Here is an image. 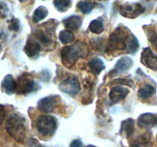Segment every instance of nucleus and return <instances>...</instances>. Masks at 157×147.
Here are the masks:
<instances>
[{
  "instance_id": "1a4fd4ad",
  "label": "nucleus",
  "mask_w": 157,
  "mask_h": 147,
  "mask_svg": "<svg viewBox=\"0 0 157 147\" xmlns=\"http://www.w3.org/2000/svg\"><path fill=\"white\" fill-rule=\"evenodd\" d=\"M157 123V116L153 113H147L140 115L137 119V124L140 128L150 129Z\"/></svg>"
},
{
  "instance_id": "c85d7f7f",
  "label": "nucleus",
  "mask_w": 157,
  "mask_h": 147,
  "mask_svg": "<svg viewBox=\"0 0 157 147\" xmlns=\"http://www.w3.org/2000/svg\"><path fill=\"white\" fill-rule=\"evenodd\" d=\"M5 116H6V112H5V108L2 104H0V125L4 121Z\"/></svg>"
},
{
  "instance_id": "39448f33",
  "label": "nucleus",
  "mask_w": 157,
  "mask_h": 147,
  "mask_svg": "<svg viewBox=\"0 0 157 147\" xmlns=\"http://www.w3.org/2000/svg\"><path fill=\"white\" fill-rule=\"evenodd\" d=\"M145 11L144 6L140 3H127L121 6V14L128 18H135Z\"/></svg>"
},
{
  "instance_id": "6e6552de",
  "label": "nucleus",
  "mask_w": 157,
  "mask_h": 147,
  "mask_svg": "<svg viewBox=\"0 0 157 147\" xmlns=\"http://www.w3.org/2000/svg\"><path fill=\"white\" fill-rule=\"evenodd\" d=\"M130 90L127 87L122 86H115L110 90L109 97L113 103H118L124 100L127 96Z\"/></svg>"
},
{
  "instance_id": "5701e85b",
  "label": "nucleus",
  "mask_w": 157,
  "mask_h": 147,
  "mask_svg": "<svg viewBox=\"0 0 157 147\" xmlns=\"http://www.w3.org/2000/svg\"><path fill=\"white\" fill-rule=\"evenodd\" d=\"M54 5L59 12H65L71 7V0H54Z\"/></svg>"
},
{
  "instance_id": "4be33fe9",
  "label": "nucleus",
  "mask_w": 157,
  "mask_h": 147,
  "mask_svg": "<svg viewBox=\"0 0 157 147\" xmlns=\"http://www.w3.org/2000/svg\"><path fill=\"white\" fill-rule=\"evenodd\" d=\"M59 39L63 44H68L75 40V35L71 31H62L59 34Z\"/></svg>"
},
{
  "instance_id": "4468645a",
  "label": "nucleus",
  "mask_w": 157,
  "mask_h": 147,
  "mask_svg": "<svg viewBox=\"0 0 157 147\" xmlns=\"http://www.w3.org/2000/svg\"><path fill=\"white\" fill-rule=\"evenodd\" d=\"M17 84L12 75L8 74L2 81V88L7 94H12L16 90Z\"/></svg>"
},
{
  "instance_id": "2eb2a0df",
  "label": "nucleus",
  "mask_w": 157,
  "mask_h": 147,
  "mask_svg": "<svg viewBox=\"0 0 157 147\" xmlns=\"http://www.w3.org/2000/svg\"><path fill=\"white\" fill-rule=\"evenodd\" d=\"M64 26L67 28L71 29V30H78L81 27L82 24V20L81 17L78 15H73V16L68 17L67 18L63 21Z\"/></svg>"
},
{
  "instance_id": "72a5a7b5",
  "label": "nucleus",
  "mask_w": 157,
  "mask_h": 147,
  "mask_svg": "<svg viewBox=\"0 0 157 147\" xmlns=\"http://www.w3.org/2000/svg\"><path fill=\"white\" fill-rule=\"evenodd\" d=\"M156 138H157V136H156Z\"/></svg>"
},
{
  "instance_id": "9d476101",
  "label": "nucleus",
  "mask_w": 157,
  "mask_h": 147,
  "mask_svg": "<svg viewBox=\"0 0 157 147\" xmlns=\"http://www.w3.org/2000/svg\"><path fill=\"white\" fill-rule=\"evenodd\" d=\"M109 46L112 50H124L127 47L124 38L121 36V35L117 32H114L112 34L109 39Z\"/></svg>"
},
{
  "instance_id": "393cba45",
  "label": "nucleus",
  "mask_w": 157,
  "mask_h": 147,
  "mask_svg": "<svg viewBox=\"0 0 157 147\" xmlns=\"http://www.w3.org/2000/svg\"><path fill=\"white\" fill-rule=\"evenodd\" d=\"M36 35L37 37H38V39H39L43 44H49L51 42H52V41H51V39L49 38V37L47 35H45L44 32H41V31H39V32H37Z\"/></svg>"
},
{
  "instance_id": "f8f14e48",
  "label": "nucleus",
  "mask_w": 157,
  "mask_h": 147,
  "mask_svg": "<svg viewBox=\"0 0 157 147\" xmlns=\"http://www.w3.org/2000/svg\"><path fill=\"white\" fill-rule=\"evenodd\" d=\"M133 64V61L129 57H122L121 59L117 61V62L115 64L114 69L112 70L110 73H114V74H117L121 73V72H124L126 70L130 68V67Z\"/></svg>"
},
{
  "instance_id": "0eeeda50",
  "label": "nucleus",
  "mask_w": 157,
  "mask_h": 147,
  "mask_svg": "<svg viewBox=\"0 0 157 147\" xmlns=\"http://www.w3.org/2000/svg\"><path fill=\"white\" fill-rule=\"evenodd\" d=\"M141 62L151 70H157V55L149 47L144 48L141 55Z\"/></svg>"
},
{
  "instance_id": "ddd939ff",
  "label": "nucleus",
  "mask_w": 157,
  "mask_h": 147,
  "mask_svg": "<svg viewBox=\"0 0 157 147\" xmlns=\"http://www.w3.org/2000/svg\"><path fill=\"white\" fill-rule=\"evenodd\" d=\"M56 105V100L54 96H48L40 100L38 102V108L46 113H51L55 110Z\"/></svg>"
},
{
  "instance_id": "aec40b11",
  "label": "nucleus",
  "mask_w": 157,
  "mask_h": 147,
  "mask_svg": "<svg viewBox=\"0 0 157 147\" xmlns=\"http://www.w3.org/2000/svg\"><path fill=\"white\" fill-rule=\"evenodd\" d=\"M139 46V41H138L137 38H136L134 35H132L129 38L128 41H127V48L128 52L130 54L136 53L138 51Z\"/></svg>"
},
{
  "instance_id": "bb28decb",
  "label": "nucleus",
  "mask_w": 157,
  "mask_h": 147,
  "mask_svg": "<svg viewBox=\"0 0 157 147\" xmlns=\"http://www.w3.org/2000/svg\"><path fill=\"white\" fill-rule=\"evenodd\" d=\"M9 13V9L7 5L3 2H0V17L2 18H6Z\"/></svg>"
},
{
  "instance_id": "c756f323",
  "label": "nucleus",
  "mask_w": 157,
  "mask_h": 147,
  "mask_svg": "<svg viewBox=\"0 0 157 147\" xmlns=\"http://www.w3.org/2000/svg\"><path fill=\"white\" fill-rule=\"evenodd\" d=\"M70 147H83V143L80 139H75V140L72 141Z\"/></svg>"
},
{
  "instance_id": "cd10ccee",
  "label": "nucleus",
  "mask_w": 157,
  "mask_h": 147,
  "mask_svg": "<svg viewBox=\"0 0 157 147\" xmlns=\"http://www.w3.org/2000/svg\"><path fill=\"white\" fill-rule=\"evenodd\" d=\"M150 41L151 42L152 45L157 50V33L155 32H153L150 35Z\"/></svg>"
},
{
  "instance_id": "412c9836",
  "label": "nucleus",
  "mask_w": 157,
  "mask_h": 147,
  "mask_svg": "<svg viewBox=\"0 0 157 147\" xmlns=\"http://www.w3.org/2000/svg\"><path fill=\"white\" fill-rule=\"evenodd\" d=\"M89 29L93 33L99 35L104 32V24L100 20H93L89 25Z\"/></svg>"
},
{
  "instance_id": "f257e3e1",
  "label": "nucleus",
  "mask_w": 157,
  "mask_h": 147,
  "mask_svg": "<svg viewBox=\"0 0 157 147\" xmlns=\"http://www.w3.org/2000/svg\"><path fill=\"white\" fill-rule=\"evenodd\" d=\"M8 133L17 142H22L26 136L25 119L19 113H12L6 123Z\"/></svg>"
},
{
  "instance_id": "7ed1b4c3",
  "label": "nucleus",
  "mask_w": 157,
  "mask_h": 147,
  "mask_svg": "<svg viewBox=\"0 0 157 147\" xmlns=\"http://www.w3.org/2000/svg\"><path fill=\"white\" fill-rule=\"evenodd\" d=\"M36 127L38 132L44 136L52 135L57 127V119L54 116L42 115L36 121Z\"/></svg>"
},
{
  "instance_id": "b1692460",
  "label": "nucleus",
  "mask_w": 157,
  "mask_h": 147,
  "mask_svg": "<svg viewBox=\"0 0 157 147\" xmlns=\"http://www.w3.org/2000/svg\"><path fill=\"white\" fill-rule=\"evenodd\" d=\"M78 7H79L80 10L83 12V13L88 14L92 11L94 8V5L90 2L87 1H81L78 3Z\"/></svg>"
},
{
  "instance_id": "dca6fc26",
  "label": "nucleus",
  "mask_w": 157,
  "mask_h": 147,
  "mask_svg": "<svg viewBox=\"0 0 157 147\" xmlns=\"http://www.w3.org/2000/svg\"><path fill=\"white\" fill-rule=\"evenodd\" d=\"M134 132V120L131 118L125 119L121 123V133L126 136H130Z\"/></svg>"
},
{
  "instance_id": "f3484780",
  "label": "nucleus",
  "mask_w": 157,
  "mask_h": 147,
  "mask_svg": "<svg viewBox=\"0 0 157 147\" xmlns=\"http://www.w3.org/2000/svg\"><path fill=\"white\" fill-rule=\"evenodd\" d=\"M89 67L90 68L91 71L95 74H98L101 73L104 68H105V65H104V61L101 59L98 58H93L89 61Z\"/></svg>"
},
{
  "instance_id": "a211bd4d",
  "label": "nucleus",
  "mask_w": 157,
  "mask_h": 147,
  "mask_svg": "<svg viewBox=\"0 0 157 147\" xmlns=\"http://www.w3.org/2000/svg\"><path fill=\"white\" fill-rule=\"evenodd\" d=\"M156 92V89L151 84H146L144 87L140 89L138 96L141 99H148Z\"/></svg>"
},
{
  "instance_id": "423d86ee",
  "label": "nucleus",
  "mask_w": 157,
  "mask_h": 147,
  "mask_svg": "<svg viewBox=\"0 0 157 147\" xmlns=\"http://www.w3.org/2000/svg\"><path fill=\"white\" fill-rule=\"evenodd\" d=\"M16 88L18 93L22 94L31 93L35 90V81L29 75L22 74L18 79Z\"/></svg>"
},
{
  "instance_id": "6ab92c4d",
  "label": "nucleus",
  "mask_w": 157,
  "mask_h": 147,
  "mask_svg": "<svg viewBox=\"0 0 157 147\" xmlns=\"http://www.w3.org/2000/svg\"><path fill=\"white\" fill-rule=\"evenodd\" d=\"M48 14V11L44 6H39L34 12L32 19H33L34 22H39L40 21L47 17Z\"/></svg>"
},
{
  "instance_id": "20e7f679",
  "label": "nucleus",
  "mask_w": 157,
  "mask_h": 147,
  "mask_svg": "<svg viewBox=\"0 0 157 147\" xmlns=\"http://www.w3.org/2000/svg\"><path fill=\"white\" fill-rule=\"evenodd\" d=\"M59 89L63 93H67L71 96L78 94L81 89L79 81L75 76H70L60 84Z\"/></svg>"
},
{
  "instance_id": "f03ea898",
  "label": "nucleus",
  "mask_w": 157,
  "mask_h": 147,
  "mask_svg": "<svg viewBox=\"0 0 157 147\" xmlns=\"http://www.w3.org/2000/svg\"><path fill=\"white\" fill-rule=\"evenodd\" d=\"M87 48L79 42L71 46L63 47L61 51L62 62L66 67H72L81 57L86 56Z\"/></svg>"
},
{
  "instance_id": "a878e982",
  "label": "nucleus",
  "mask_w": 157,
  "mask_h": 147,
  "mask_svg": "<svg viewBox=\"0 0 157 147\" xmlns=\"http://www.w3.org/2000/svg\"><path fill=\"white\" fill-rule=\"evenodd\" d=\"M20 28V23L18 19H17L16 18H12V20L10 21V24L9 26V28L12 31H15V32H17V31L19 30Z\"/></svg>"
},
{
  "instance_id": "2f4dec72",
  "label": "nucleus",
  "mask_w": 157,
  "mask_h": 147,
  "mask_svg": "<svg viewBox=\"0 0 157 147\" xmlns=\"http://www.w3.org/2000/svg\"><path fill=\"white\" fill-rule=\"evenodd\" d=\"M19 1L21 2H26L27 0H19Z\"/></svg>"
},
{
  "instance_id": "9b49d317",
  "label": "nucleus",
  "mask_w": 157,
  "mask_h": 147,
  "mask_svg": "<svg viewBox=\"0 0 157 147\" xmlns=\"http://www.w3.org/2000/svg\"><path fill=\"white\" fill-rule=\"evenodd\" d=\"M25 52L26 55L31 58H35L39 55L41 52V45L39 43L34 41L32 39H29L25 46Z\"/></svg>"
},
{
  "instance_id": "7c9ffc66",
  "label": "nucleus",
  "mask_w": 157,
  "mask_h": 147,
  "mask_svg": "<svg viewBox=\"0 0 157 147\" xmlns=\"http://www.w3.org/2000/svg\"><path fill=\"white\" fill-rule=\"evenodd\" d=\"M131 147H140V145H133V146H131Z\"/></svg>"
},
{
  "instance_id": "473e14b6",
  "label": "nucleus",
  "mask_w": 157,
  "mask_h": 147,
  "mask_svg": "<svg viewBox=\"0 0 157 147\" xmlns=\"http://www.w3.org/2000/svg\"><path fill=\"white\" fill-rule=\"evenodd\" d=\"M87 147H96V146H94V145H87Z\"/></svg>"
}]
</instances>
